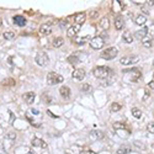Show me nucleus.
<instances>
[{
    "mask_svg": "<svg viewBox=\"0 0 154 154\" xmlns=\"http://www.w3.org/2000/svg\"><path fill=\"white\" fill-rule=\"evenodd\" d=\"M85 20H86V14L85 13H79V14H76L74 16V21H75L76 25H79V26H81L83 23L85 22Z\"/></svg>",
    "mask_w": 154,
    "mask_h": 154,
    "instance_id": "nucleus-11",
    "label": "nucleus"
},
{
    "mask_svg": "<svg viewBox=\"0 0 154 154\" xmlns=\"http://www.w3.org/2000/svg\"><path fill=\"white\" fill-rule=\"evenodd\" d=\"M141 41H142V45H143L144 47H147V48H150V47L153 46V37L150 36V35H147V36L143 37Z\"/></svg>",
    "mask_w": 154,
    "mask_h": 154,
    "instance_id": "nucleus-16",
    "label": "nucleus"
},
{
    "mask_svg": "<svg viewBox=\"0 0 154 154\" xmlns=\"http://www.w3.org/2000/svg\"><path fill=\"white\" fill-rule=\"evenodd\" d=\"M132 116L134 117V118H141L142 117V111L139 110V109H137V107H134V109H132Z\"/></svg>",
    "mask_w": 154,
    "mask_h": 154,
    "instance_id": "nucleus-31",
    "label": "nucleus"
},
{
    "mask_svg": "<svg viewBox=\"0 0 154 154\" xmlns=\"http://www.w3.org/2000/svg\"><path fill=\"white\" fill-rule=\"evenodd\" d=\"M121 107H122V106H121L120 104H118V102H112V104H111V111H112V112H117V111H120Z\"/></svg>",
    "mask_w": 154,
    "mask_h": 154,
    "instance_id": "nucleus-32",
    "label": "nucleus"
},
{
    "mask_svg": "<svg viewBox=\"0 0 154 154\" xmlns=\"http://www.w3.org/2000/svg\"><path fill=\"white\" fill-rule=\"evenodd\" d=\"M32 146L33 147H41V148H47V147H48V144H47L43 139H40V138H33L32 139Z\"/></svg>",
    "mask_w": 154,
    "mask_h": 154,
    "instance_id": "nucleus-18",
    "label": "nucleus"
},
{
    "mask_svg": "<svg viewBox=\"0 0 154 154\" xmlns=\"http://www.w3.org/2000/svg\"><path fill=\"white\" fill-rule=\"evenodd\" d=\"M89 36H84V37H75L74 38V43H76V45H79V46H83V45H85L86 42H89Z\"/></svg>",
    "mask_w": 154,
    "mask_h": 154,
    "instance_id": "nucleus-20",
    "label": "nucleus"
},
{
    "mask_svg": "<svg viewBox=\"0 0 154 154\" xmlns=\"http://www.w3.org/2000/svg\"><path fill=\"white\" fill-rule=\"evenodd\" d=\"M68 62L72 64V66H75V64H78V63L80 62V58L76 56V53H74V54H72V56L68 57Z\"/></svg>",
    "mask_w": 154,
    "mask_h": 154,
    "instance_id": "nucleus-23",
    "label": "nucleus"
},
{
    "mask_svg": "<svg viewBox=\"0 0 154 154\" xmlns=\"http://www.w3.org/2000/svg\"><path fill=\"white\" fill-rule=\"evenodd\" d=\"M134 35H136V37H137L138 40H142V38L146 37L147 35H148V27H143L142 30H139V31L136 32Z\"/></svg>",
    "mask_w": 154,
    "mask_h": 154,
    "instance_id": "nucleus-21",
    "label": "nucleus"
},
{
    "mask_svg": "<svg viewBox=\"0 0 154 154\" xmlns=\"http://www.w3.org/2000/svg\"><path fill=\"white\" fill-rule=\"evenodd\" d=\"M129 152H131V147L129 146H121L117 149V154H127Z\"/></svg>",
    "mask_w": 154,
    "mask_h": 154,
    "instance_id": "nucleus-26",
    "label": "nucleus"
},
{
    "mask_svg": "<svg viewBox=\"0 0 154 154\" xmlns=\"http://www.w3.org/2000/svg\"><path fill=\"white\" fill-rule=\"evenodd\" d=\"M6 138H8V139H11V141H14V139L16 138V133H15V132H9V133L6 134Z\"/></svg>",
    "mask_w": 154,
    "mask_h": 154,
    "instance_id": "nucleus-34",
    "label": "nucleus"
},
{
    "mask_svg": "<svg viewBox=\"0 0 154 154\" xmlns=\"http://www.w3.org/2000/svg\"><path fill=\"white\" fill-rule=\"evenodd\" d=\"M148 132H150V133H153L154 134V122H150L149 125H148Z\"/></svg>",
    "mask_w": 154,
    "mask_h": 154,
    "instance_id": "nucleus-35",
    "label": "nucleus"
},
{
    "mask_svg": "<svg viewBox=\"0 0 154 154\" xmlns=\"http://www.w3.org/2000/svg\"><path fill=\"white\" fill-rule=\"evenodd\" d=\"M35 97H36V95H35V93H32V91H30V93H25V94L22 95V99L25 100V101H26L27 104H33Z\"/></svg>",
    "mask_w": 154,
    "mask_h": 154,
    "instance_id": "nucleus-13",
    "label": "nucleus"
},
{
    "mask_svg": "<svg viewBox=\"0 0 154 154\" xmlns=\"http://www.w3.org/2000/svg\"><path fill=\"white\" fill-rule=\"evenodd\" d=\"M125 73H128L129 74V79L132 81H138L142 76V73L141 70L137 69V68H133V69H128V70H125Z\"/></svg>",
    "mask_w": 154,
    "mask_h": 154,
    "instance_id": "nucleus-7",
    "label": "nucleus"
},
{
    "mask_svg": "<svg viewBox=\"0 0 154 154\" xmlns=\"http://www.w3.org/2000/svg\"><path fill=\"white\" fill-rule=\"evenodd\" d=\"M112 127H114L115 129H126L127 128L126 123H122V122H115L114 125H112Z\"/></svg>",
    "mask_w": 154,
    "mask_h": 154,
    "instance_id": "nucleus-30",
    "label": "nucleus"
},
{
    "mask_svg": "<svg viewBox=\"0 0 154 154\" xmlns=\"http://www.w3.org/2000/svg\"><path fill=\"white\" fill-rule=\"evenodd\" d=\"M80 28H81V26H79V25H74V26H70L69 28H68V31H67V33H68V36L69 37H74L76 33H78L79 31H80Z\"/></svg>",
    "mask_w": 154,
    "mask_h": 154,
    "instance_id": "nucleus-15",
    "label": "nucleus"
},
{
    "mask_svg": "<svg viewBox=\"0 0 154 154\" xmlns=\"http://www.w3.org/2000/svg\"><path fill=\"white\" fill-rule=\"evenodd\" d=\"M115 27H116V30H118V31H121V30L125 27V20H123V17L121 15L115 17Z\"/></svg>",
    "mask_w": 154,
    "mask_h": 154,
    "instance_id": "nucleus-12",
    "label": "nucleus"
},
{
    "mask_svg": "<svg viewBox=\"0 0 154 154\" xmlns=\"http://www.w3.org/2000/svg\"><path fill=\"white\" fill-rule=\"evenodd\" d=\"M90 16L93 17V19H95V17L97 16V11H91V13H90Z\"/></svg>",
    "mask_w": 154,
    "mask_h": 154,
    "instance_id": "nucleus-37",
    "label": "nucleus"
},
{
    "mask_svg": "<svg viewBox=\"0 0 154 154\" xmlns=\"http://www.w3.org/2000/svg\"><path fill=\"white\" fill-rule=\"evenodd\" d=\"M146 21H147V17L144 15H142V14H139V15H137L134 17V22L137 23V25H144Z\"/></svg>",
    "mask_w": 154,
    "mask_h": 154,
    "instance_id": "nucleus-22",
    "label": "nucleus"
},
{
    "mask_svg": "<svg viewBox=\"0 0 154 154\" xmlns=\"http://www.w3.org/2000/svg\"><path fill=\"white\" fill-rule=\"evenodd\" d=\"M35 62H36L40 67H46L49 62V58L45 52H38L36 57H35Z\"/></svg>",
    "mask_w": 154,
    "mask_h": 154,
    "instance_id": "nucleus-4",
    "label": "nucleus"
},
{
    "mask_svg": "<svg viewBox=\"0 0 154 154\" xmlns=\"http://www.w3.org/2000/svg\"><path fill=\"white\" fill-rule=\"evenodd\" d=\"M91 85L90 84H83L81 85V91H84V93H89V91H91Z\"/></svg>",
    "mask_w": 154,
    "mask_h": 154,
    "instance_id": "nucleus-33",
    "label": "nucleus"
},
{
    "mask_svg": "<svg viewBox=\"0 0 154 154\" xmlns=\"http://www.w3.org/2000/svg\"><path fill=\"white\" fill-rule=\"evenodd\" d=\"M32 112H33V114H35V115H38V114H40V112H38L37 110H35V109L32 110Z\"/></svg>",
    "mask_w": 154,
    "mask_h": 154,
    "instance_id": "nucleus-40",
    "label": "nucleus"
},
{
    "mask_svg": "<svg viewBox=\"0 0 154 154\" xmlns=\"http://www.w3.org/2000/svg\"><path fill=\"white\" fill-rule=\"evenodd\" d=\"M154 4V1H147L144 5H142V11H143L144 14H149L150 11V6Z\"/></svg>",
    "mask_w": 154,
    "mask_h": 154,
    "instance_id": "nucleus-27",
    "label": "nucleus"
},
{
    "mask_svg": "<svg viewBox=\"0 0 154 154\" xmlns=\"http://www.w3.org/2000/svg\"><path fill=\"white\" fill-rule=\"evenodd\" d=\"M79 154H96L94 150H83V152H80Z\"/></svg>",
    "mask_w": 154,
    "mask_h": 154,
    "instance_id": "nucleus-36",
    "label": "nucleus"
},
{
    "mask_svg": "<svg viewBox=\"0 0 154 154\" xmlns=\"http://www.w3.org/2000/svg\"><path fill=\"white\" fill-rule=\"evenodd\" d=\"M148 97H149V93H146V95H144V97H143V100H147Z\"/></svg>",
    "mask_w": 154,
    "mask_h": 154,
    "instance_id": "nucleus-39",
    "label": "nucleus"
},
{
    "mask_svg": "<svg viewBox=\"0 0 154 154\" xmlns=\"http://www.w3.org/2000/svg\"><path fill=\"white\" fill-rule=\"evenodd\" d=\"M110 26V20L109 17H102L101 20H100V27H101L102 30H107Z\"/></svg>",
    "mask_w": 154,
    "mask_h": 154,
    "instance_id": "nucleus-24",
    "label": "nucleus"
},
{
    "mask_svg": "<svg viewBox=\"0 0 154 154\" xmlns=\"http://www.w3.org/2000/svg\"><path fill=\"white\" fill-rule=\"evenodd\" d=\"M3 86H15V80L13 78H6L1 81Z\"/></svg>",
    "mask_w": 154,
    "mask_h": 154,
    "instance_id": "nucleus-29",
    "label": "nucleus"
},
{
    "mask_svg": "<svg viewBox=\"0 0 154 154\" xmlns=\"http://www.w3.org/2000/svg\"><path fill=\"white\" fill-rule=\"evenodd\" d=\"M52 45H53L54 48H59V47H62L64 45V38L63 37H57V38H54Z\"/></svg>",
    "mask_w": 154,
    "mask_h": 154,
    "instance_id": "nucleus-25",
    "label": "nucleus"
},
{
    "mask_svg": "<svg viewBox=\"0 0 154 154\" xmlns=\"http://www.w3.org/2000/svg\"><path fill=\"white\" fill-rule=\"evenodd\" d=\"M1 25H3V20L0 19V27H1Z\"/></svg>",
    "mask_w": 154,
    "mask_h": 154,
    "instance_id": "nucleus-41",
    "label": "nucleus"
},
{
    "mask_svg": "<svg viewBox=\"0 0 154 154\" xmlns=\"http://www.w3.org/2000/svg\"><path fill=\"white\" fill-rule=\"evenodd\" d=\"M3 37H4L5 40H8V41L14 40V38L16 37V32L13 31V30H8V31H5V32L3 33Z\"/></svg>",
    "mask_w": 154,
    "mask_h": 154,
    "instance_id": "nucleus-19",
    "label": "nucleus"
},
{
    "mask_svg": "<svg viewBox=\"0 0 154 154\" xmlns=\"http://www.w3.org/2000/svg\"><path fill=\"white\" fill-rule=\"evenodd\" d=\"M64 78L62 75L57 74L56 72H51L47 74V84L48 85H56V84H61V83H63Z\"/></svg>",
    "mask_w": 154,
    "mask_h": 154,
    "instance_id": "nucleus-3",
    "label": "nucleus"
},
{
    "mask_svg": "<svg viewBox=\"0 0 154 154\" xmlns=\"http://www.w3.org/2000/svg\"><path fill=\"white\" fill-rule=\"evenodd\" d=\"M118 54V49L116 48V47H109V48H106L101 52V58L106 59V61H111V59L116 58Z\"/></svg>",
    "mask_w": 154,
    "mask_h": 154,
    "instance_id": "nucleus-2",
    "label": "nucleus"
},
{
    "mask_svg": "<svg viewBox=\"0 0 154 154\" xmlns=\"http://www.w3.org/2000/svg\"><path fill=\"white\" fill-rule=\"evenodd\" d=\"M104 136L105 134L102 131H96V129H94V131L90 132L89 137H90V139H93V141H99V139H102Z\"/></svg>",
    "mask_w": 154,
    "mask_h": 154,
    "instance_id": "nucleus-10",
    "label": "nucleus"
},
{
    "mask_svg": "<svg viewBox=\"0 0 154 154\" xmlns=\"http://www.w3.org/2000/svg\"><path fill=\"white\" fill-rule=\"evenodd\" d=\"M122 40L125 41L126 43H132V41H133V36H132V35L127 31V32H125V33L122 35Z\"/></svg>",
    "mask_w": 154,
    "mask_h": 154,
    "instance_id": "nucleus-28",
    "label": "nucleus"
},
{
    "mask_svg": "<svg viewBox=\"0 0 154 154\" xmlns=\"http://www.w3.org/2000/svg\"><path fill=\"white\" fill-rule=\"evenodd\" d=\"M139 56H127V57H122L120 59V63L123 64V66H132V64H136L139 62Z\"/></svg>",
    "mask_w": 154,
    "mask_h": 154,
    "instance_id": "nucleus-5",
    "label": "nucleus"
},
{
    "mask_svg": "<svg viewBox=\"0 0 154 154\" xmlns=\"http://www.w3.org/2000/svg\"><path fill=\"white\" fill-rule=\"evenodd\" d=\"M148 86H149L150 89H154V80H152V81L149 83V84H148Z\"/></svg>",
    "mask_w": 154,
    "mask_h": 154,
    "instance_id": "nucleus-38",
    "label": "nucleus"
},
{
    "mask_svg": "<svg viewBox=\"0 0 154 154\" xmlns=\"http://www.w3.org/2000/svg\"><path fill=\"white\" fill-rule=\"evenodd\" d=\"M85 75H86L85 69H83V68H78V69H75L74 72H73V74H72L73 79H75V80H83V79L85 78Z\"/></svg>",
    "mask_w": 154,
    "mask_h": 154,
    "instance_id": "nucleus-8",
    "label": "nucleus"
},
{
    "mask_svg": "<svg viewBox=\"0 0 154 154\" xmlns=\"http://www.w3.org/2000/svg\"><path fill=\"white\" fill-rule=\"evenodd\" d=\"M59 94H61V96L63 99H69L72 91H70V89L68 86H61V89H59Z\"/></svg>",
    "mask_w": 154,
    "mask_h": 154,
    "instance_id": "nucleus-14",
    "label": "nucleus"
},
{
    "mask_svg": "<svg viewBox=\"0 0 154 154\" xmlns=\"http://www.w3.org/2000/svg\"><path fill=\"white\" fill-rule=\"evenodd\" d=\"M153 80H154V79H153Z\"/></svg>",
    "mask_w": 154,
    "mask_h": 154,
    "instance_id": "nucleus-42",
    "label": "nucleus"
},
{
    "mask_svg": "<svg viewBox=\"0 0 154 154\" xmlns=\"http://www.w3.org/2000/svg\"><path fill=\"white\" fill-rule=\"evenodd\" d=\"M112 69H110L109 67H95L93 69V74L95 78L99 79H107L109 76L112 75Z\"/></svg>",
    "mask_w": 154,
    "mask_h": 154,
    "instance_id": "nucleus-1",
    "label": "nucleus"
},
{
    "mask_svg": "<svg viewBox=\"0 0 154 154\" xmlns=\"http://www.w3.org/2000/svg\"><path fill=\"white\" fill-rule=\"evenodd\" d=\"M52 32V26L49 25V23H45V25H42L40 27V33L43 35V36H46V35H49Z\"/></svg>",
    "mask_w": 154,
    "mask_h": 154,
    "instance_id": "nucleus-17",
    "label": "nucleus"
},
{
    "mask_svg": "<svg viewBox=\"0 0 154 154\" xmlns=\"http://www.w3.org/2000/svg\"><path fill=\"white\" fill-rule=\"evenodd\" d=\"M105 45L104 42V38L102 37H100V36H96V37H94L90 40V47L93 49H100V48H102Z\"/></svg>",
    "mask_w": 154,
    "mask_h": 154,
    "instance_id": "nucleus-6",
    "label": "nucleus"
},
{
    "mask_svg": "<svg viewBox=\"0 0 154 154\" xmlns=\"http://www.w3.org/2000/svg\"><path fill=\"white\" fill-rule=\"evenodd\" d=\"M13 21L16 26H20V27H23L26 25V19L23 17L22 15H16L13 17Z\"/></svg>",
    "mask_w": 154,
    "mask_h": 154,
    "instance_id": "nucleus-9",
    "label": "nucleus"
}]
</instances>
